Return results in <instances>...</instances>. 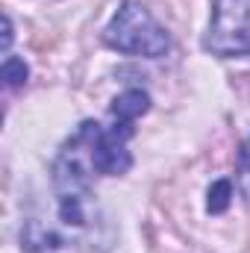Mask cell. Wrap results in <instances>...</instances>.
I'll list each match as a JSON object with an SVG mask.
<instances>
[{"label": "cell", "mask_w": 250, "mask_h": 253, "mask_svg": "<svg viewBox=\"0 0 250 253\" xmlns=\"http://www.w3.org/2000/svg\"><path fill=\"white\" fill-rule=\"evenodd\" d=\"M203 44L224 59L250 56V0H215Z\"/></svg>", "instance_id": "obj_3"}, {"label": "cell", "mask_w": 250, "mask_h": 253, "mask_svg": "<svg viewBox=\"0 0 250 253\" xmlns=\"http://www.w3.org/2000/svg\"><path fill=\"white\" fill-rule=\"evenodd\" d=\"M230 200H233V183H230V180H218V183H212V189H209L206 209H209L212 215H221V212L230 209Z\"/></svg>", "instance_id": "obj_5"}, {"label": "cell", "mask_w": 250, "mask_h": 253, "mask_svg": "<svg viewBox=\"0 0 250 253\" xmlns=\"http://www.w3.org/2000/svg\"><path fill=\"white\" fill-rule=\"evenodd\" d=\"M91 165L71 138L50 171V197L21 224L24 253H109L115 230L91 191Z\"/></svg>", "instance_id": "obj_1"}, {"label": "cell", "mask_w": 250, "mask_h": 253, "mask_svg": "<svg viewBox=\"0 0 250 253\" xmlns=\"http://www.w3.org/2000/svg\"><path fill=\"white\" fill-rule=\"evenodd\" d=\"M106 44L118 53L129 56H147V59H159L171 50V39L168 33L156 24V18L138 3V0H124L121 9L115 12V18L106 27Z\"/></svg>", "instance_id": "obj_2"}, {"label": "cell", "mask_w": 250, "mask_h": 253, "mask_svg": "<svg viewBox=\"0 0 250 253\" xmlns=\"http://www.w3.org/2000/svg\"><path fill=\"white\" fill-rule=\"evenodd\" d=\"M239 183H242V191L250 200V138L242 147V156H239Z\"/></svg>", "instance_id": "obj_7"}, {"label": "cell", "mask_w": 250, "mask_h": 253, "mask_svg": "<svg viewBox=\"0 0 250 253\" xmlns=\"http://www.w3.org/2000/svg\"><path fill=\"white\" fill-rule=\"evenodd\" d=\"M147 109H150V97L141 88H126L124 94L112 100V118L121 124H135Z\"/></svg>", "instance_id": "obj_4"}, {"label": "cell", "mask_w": 250, "mask_h": 253, "mask_svg": "<svg viewBox=\"0 0 250 253\" xmlns=\"http://www.w3.org/2000/svg\"><path fill=\"white\" fill-rule=\"evenodd\" d=\"M9 44H12V21L6 15L3 18V50H9Z\"/></svg>", "instance_id": "obj_8"}, {"label": "cell", "mask_w": 250, "mask_h": 253, "mask_svg": "<svg viewBox=\"0 0 250 253\" xmlns=\"http://www.w3.org/2000/svg\"><path fill=\"white\" fill-rule=\"evenodd\" d=\"M27 65L24 59H18V56H6V62H3V80H6V85H21V83H27Z\"/></svg>", "instance_id": "obj_6"}]
</instances>
